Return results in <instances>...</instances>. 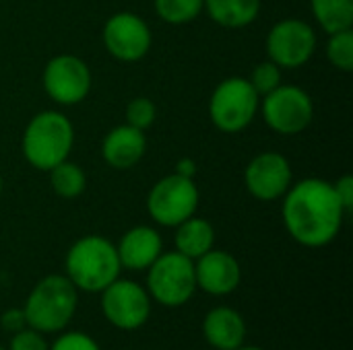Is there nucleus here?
<instances>
[{
    "label": "nucleus",
    "instance_id": "obj_19",
    "mask_svg": "<svg viewBox=\"0 0 353 350\" xmlns=\"http://www.w3.org/2000/svg\"><path fill=\"white\" fill-rule=\"evenodd\" d=\"M205 10L213 23L225 29H242L256 21L261 0H205Z\"/></svg>",
    "mask_w": 353,
    "mask_h": 350
},
{
    "label": "nucleus",
    "instance_id": "obj_8",
    "mask_svg": "<svg viewBox=\"0 0 353 350\" xmlns=\"http://www.w3.org/2000/svg\"><path fill=\"white\" fill-rule=\"evenodd\" d=\"M201 202L199 188L192 177L170 173L161 177L147 194V212L159 227H178L196 215Z\"/></svg>",
    "mask_w": 353,
    "mask_h": 350
},
{
    "label": "nucleus",
    "instance_id": "obj_28",
    "mask_svg": "<svg viewBox=\"0 0 353 350\" xmlns=\"http://www.w3.org/2000/svg\"><path fill=\"white\" fill-rule=\"evenodd\" d=\"M0 328H2L4 332H8V334H17V332H21L23 328H27L23 307H10V309H6V311L0 316Z\"/></svg>",
    "mask_w": 353,
    "mask_h": 350
},
{
    "label": "nucleus",
    "instance_id": "obj_1",
    "mask_svg": "<svg viewBox=\"0 0 353 350\" xmlns=\"http://www.w3.org/2000/svg\"><path fill=\"white\" fill-rule=\"evenodd\" d=\"M345 208L333 182L306 177L290 186L281 198V219L290 237L310 250L331 245L341 233Z\"/></svg>",
    "mask_w": 353,
    "mask_h": 350
},
{
    "label": "nucleus",
    "instance_id": "obj_13",
    "mask_svg": "<svg viewBox=\"0 0 353 350\" xmlns=\"http://www.w3.org/2000/svg\"><path fill=\"white\" fill-rule=\"evenodd\" d=\"M292 184H294L292 163L281 153L265 151L246 165L244 186L248 194L261 202L281 200Z\"/></svg>",
    "mask_w": 353,
    "mask_h": 350
},
{
    "label": "nucleus",
    "instance_id": "obj_17",
    "mask_svg": "<svg viewBox=\"0 0 353 350\" xmlns=\"http://www.w3.org/2000/svg\"><path fill=\"white\" fill-rule=\"evenodd\" d=\"M147 153V138L143 130L128 124L112 128L101 142V157L112 169H132Z\"/></svg>",
    "mask_w": 353,
    "mask_h": 350
},
{
    "label": "nucleus",
    "instance_id": "obj_6",
    "mask_svg": "<svg viewBox=\"0 0 353 350\" xmlns=\"http://www.w3.org/2000/svg\"><path fill=\"white\" fill-rule=\"evenodd\" d=\"M261 107V97L242 76H230L221 80L209 99V118L213 126L225 134H238L246 130Z\"/></svg>",
    "mask_w": 353,
    "mask_h": 350
},
{
    "label": "nucleus",
    "instance_id": "obj_22",
    "mask_svg": "<svg viewBox=\"0 0 353 350\" xmlns=\"http://www.w3.org/2000/svg\"><path fill=\"white\" fill-rule=\"evenodd\" d=\"M205 0H155L157 17L168 25H186L201 17Z\"/></svg>",
    "mask_w": 353,
    "mask_h": 350
},
{
    "label": "nucleus",
    "instance_id": "obj_7",
    "mask_svg": "<svg viewBox=\"0 0 353 350\" xmlns=\"http://www.w3.org/2000/svg\"><path fill=\"white\" fill-rule=\"evenodd\" d=\"M99 305L105 322L120 332L141 330L153 311V301L145 285L122 276L99 293Z\"/></svg>",
    "mask_w": 353,
    "mask_h": 350
},
{
    "label": "nucleus",
    "instance_id": "obj_33",
    "mask_svg": "<svg viewBox=\"0 0 353 350\" xmlns=\"http://www.w3.org/2000/svg\"><path fill=\"white\" fill-rule=\"evenodd\" d=\"M0 350H6V349H4V347H2V344H0Z\"/></svg>",
    "mask_w": 353,
    "mask_h": 350
},
{
    "label": "nucleus",
    "instance_id": "obj_3",
    "mask_svg": "<svg viewBox=\"0 0 353 350\" xmlns=\"http://www.w3.org/2000/svg\"><path fill=\"white\" fill-rule=\"evenodd\" d=\"M79 309V291L64 274H48L29 291L23 314L27 328L41 334H60L66 330Z\"/></svg>",
    "mask_w": 353,
    "mask_h": 350
},
{
    "label": "nucleus",
    "instance_id": "obj_30",
    "mask_svg": "<svg viewBox=\"0 0 353 350\" xmlns=\"http://www.w3.org/2000/svg\"><path fill=\"white\" fill-rule=\"evenodd\" d=\"M176 173L178 175H184V177H194L196 173V165L192 159H180L178 165H176Z\"/></svg>",
    "mask_w": 353,
    "mask_h": 350
},
{
    "label": "nucleus",
    "instance_id": "obj_5",
    "mask_svg": "<svg viewBox=\"0 0 353 350\" xmlns=\"http://www.w3.org/2000/svg\"><path fill=\"white\" fill-rule=\"evenodd\" d=\"M145 272V289L151 301L161 307L178 309L186 305L199 291L194 278V260L176 250L163 252Z\"/></svg>",
    "mask_w": 353,
    "mask_h": 350
},
{
    "label": "nucleus",
    "instance_id": "obj_4",
    "mask_svg": "<svg viewBox=\"0 0 353 350\" xmlns=\"http://www.w3.org/2000/svg\"><path fill=\"white\" fill-rule=\"evenodd\" d=\"M74 146L72 122L56 109H43L35 113L21 140L23 157L39 171H50L58 163L66 161Z\"/></svg>",
    "mask_w": 353,
    "mask_h": 350
},
{
    "label": "nucleus",
    "instance_id": "obj_10",
    "mask_svg": "<svg viewBox=\"0 0 353 350\" xmlns=\"http://www.w3.org/2000/svg\"><path fill=\"white\" fill-rule=\"evenodd\" d=\"M316 45L319 37L314 27L296 17L281 19L279 23H275L265 41V50L269 56L267 60L288 70L300 68L310 62L316 52Z\"/></svg>",
    "mask_w": 353,
    "mask_h": 350
},
{
    "label": "nucleus",
    "instance_id": "obj_14",
    "mask_svg": "<svg viewBox=\"0 0 353 350\" xmlns=\"http://www.w3.org/2000/svg\"><path fill=\"white\" fill-rule=\"evenodd\" d=\"M196 289L211 297H228L242 285V266L238 258L225 250H209L194 260Z\"/></svg>",
    "mask_w": 353,
    "mask_h": 350
},
{
    "label": "nucleus",
    "instance_id": "obj_15",
    "mask_svg": "<svg viewBox=\"0 0 353 350\" xmlns=\"http://www.w3.org/2000/svg\"><path fill=\"white\" fill-rule=\"evenodd\" d=\"M116 252L122 270L145 272L163 254V237L151 225H137L120 237Z\"/></svg>",
    "mask_w": 353,
    "mask_h": 350
},
{
    "label": "nucleus",
    "instance_id": "obj_2",
    "mask_svg": "<svg viewBox=\"0 0 353 350\" xmlns=\"http://www.w3.org/2000/svg\"><path fill=\"white\" fill-rule=\"evenodd\" d=\"M122 274L116 243L103 235L79 237L64 256V276L79 293L99 295Z\"/></svg>",
    "mask_w": 353,
    "mask_h": 350
},
{
    "label": "nucleus",
    "instance_id": "obj_11",
    "mask_svg": "<svg viewBox=\"0 0 353 350\" xmlns=\"http://www.w3.org/2000/svg\"><path fill=\"white\" fill-rule=\"evenodd\" d=\"M46 95L58 105H77L91 91V70L85 60L72 54L54 56L41 74Z\"/></svg>",
    "mask_w": 353,
    "mask_h": 350
},
{
    "label": "nucleus",
    "instance_id": "obj_9",
    "mask_svg": "<svg viewBox=\"0 0 353 350\" xmlns=\"http://www.w3.org/2000/svg\"><path fill=\"white\" fill-rule=\"evenodd\" d=\"M259 111L273 132L281 136H296L312 124L314 103L304 89L296 85H279L275 91L261 97Z\"/></svg>",
    "mask_w": 353,
    "mask_h": 350
},
{
    "label": "nucleus",
    "instance_id": "obj_18",
    "mask_svg": "<svg viewBox=\"0 0 353 350\" xmlns=\"http://www.w3.org/2000/svg\"><path fill=\"white\" fill-rule=\"evenodd\" d=\"M174 229H176L174 233L176 252H180L190 260H196L215 248V229L207 219L192 215L190 219H186Z\"/></svg>",
    "mask_w": 353,
    "mask_h": 350
},
{
    "label": "nucleus",
    "instance_id": "obj_12",
    "mask_svg": "<svg viewBox=\"0 0 353 350\" xmlns=\"http://www.w3.org/2000/svg\"><path fill=\"white\" fill-rule=\"evenodd\" d=\"M103 45L120 62L143 60L153 43V35L143 17L122 10L112 14L103 25Z\"/></svg>",
    "mask_w": 353,
    "mask_h": 350
},
{
    "label": "nucleus",
    "instance_id": "obj_24",
    "mask_svg": "<svg viewBox=\"0 0 353 350\" xmlns=\"http://www.w3.org/2000/svg\"><path fill=\"white\" fill-rule=\"evenodd\" d=\"M283 68H279L275 62L265 60L261 64H256L248 76V83L252 85V89L259 93V97L269 95L271 91H275L279 85H283Z\"/></svg>",
    "mask_w": 353,
    "mask_h": 350
},
{
    "label": "nucleus",
    "instance_id": "obj_23",
    "mask_svg": "<svg viewBox=\"0 0 353 350\" xmlns=\"http://www.w3.org/2000/svg\"><path fill=\"white\" fill-rule=\"evenodd\" d=\"M327 58L329 62L341 70L352 72L353 70V29H343L329 33L327 41Z\"/></svg>",
    "mask_w": 353,
    "mask_h": 350
},
{
    "label": "nucleus",
    "instance_id": "obj_26",
    "mask_svg": "<svg viewBox=\"0 0 353 350\" xmlns=\"http://www.w3.org/2000/svg\"><path fill=\"white\" fill-rule=\"evenodd\" d=\"M50 350H101L99 342L83 330H62L56 340L50 342Z\"/></svg>",
    "mask_w": 353,
    "mask_h": 350
},
{
    "label": "nucleus",
    "instance_id": "obj_20",
    "mask_svg": "<svg viewBox=\"0 0 353 350\" xmlns=\"http://www.w3.org/2000/svg\"><path fill=\"white\" fill-rule=\"evenodd\" d=\"M310 8L325 33L353 27V0H310Z\"/></svg>",
    "mask_w": 353,
    "mask_h": 350
},
{
    "label": "nucleus",
    "instance_id": "obj_21",
    "mask_svg": "<svg viewBox=\"0 0 353 350\" xmlns=\"http://www.w3.org/2000/svg\"><path fill=\"white\" fill-rule=\"evenodd\" d=\"M48 173H50L52 190L60 198H64V200L79 198L85 192V188H87V175H85L83 167L72 163V161H68V159L58 163L56 167H52Z\"/></svg>",
    "mask_w": 353,
    "mask_h": 350
},
{
    "label": "nucleus",
    "instance_id": "obj_32",
    "mask_svg": "<svg viewBox=\"0 0 353 350\" xmlns=\"http://www.w3.org/2000/svg\"><path fill=\"white\" fill-rule=\"evenodd\" d=\"M2 190H4V182H2V175H0V194H2Z\"/></svg>",
    "mask_w": 353,
    "mask_h": 350
},
{
    "label": "nucleus",
    "instance_id": "obj_31",
    "mask_svg": "<svg viewBox=\"0 0 353 350\" xmlns=\"http://www.w3.org/2000/svg\"><path fill=\"white\" fill-rule=\"evenodd\" d=\"M236 350H269V349H263V347H252V344H242L240 349Z\"/></svg>",
    "mask_w": 353,
    "mask_h": 350
},
{
    "label": "nucleus",
    "instance_id": "obj_16",
    "mask_svg": "<svg viewBox=\"0 0 353 350\" xmlns=\"http://www.w3.org/2000/svg\"><path fill=\"white\" fill-rule=\"evenodd\" d=\"M203 338L213 350H236L246 344L248 326L244 316L230 307L219 305L205 314L203 318Z\"/></svg>",
    "mask_w": 353,
    "mask_h": 350
},
{
    "label": "nucleus",
    "instance_id": "obj_29",
    "mask_svg": "<svg viewBox=\"0 0 353 350\" xmlns=\"http://www.w3.org/2000/svg\"><path fill=\"white\" fill-rule=\"evenodd\" d=\"M333 188H335V194H337L341 206L350 215L353 208V175H341L337 182H333Z\"/></svg>",
    "mask_w": 353,
    "mask_h": 350
},
{
    "label": "nucleus",
    "instance_id": "obj_25",
    "mask_svg": "<svg viewBox=\"0 0 353 350\" xmlns=\"http://www.w3.org/2000/svg\"><path fill=\"white\" fill-rule=\"evenodd\" d=\"M157 118V107L149 97H134L126 105V124L137 130H147Z\"/></svg>",
    "mask_w": 353,
    "mask_h": 350
},
{
    "label": "nucleus",
    "instance_id": "obj_27",
    "mask_svg": "<svg viewBox=\"0 0 353 350\" xmlns=\"http://www.w3.org/2000/svg\"><path fill=\"white\" fill-rule=\"evenodd\" d=\"M6 350H50V342L46 340V334L33 328H23L21 332L10 334Z\"/></svg>",
    "mask_w": 353,
    "mask_h": 350
}]
</instances>
